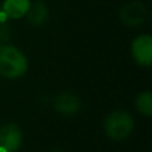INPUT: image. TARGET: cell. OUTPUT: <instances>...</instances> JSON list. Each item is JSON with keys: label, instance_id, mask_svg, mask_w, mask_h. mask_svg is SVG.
<instances>
[{"label": "cell", "instance_id": "1", "mask_svg": "<svg viewBox=\"0 0 152 152\" xmlns=\"http://www.w3.org/2000/svg\"><path fill=\"white\" fill-rule=\"evenodd\" d=\"M28 71V59L23 51L12 44L0 45V76L5 79H19Z\"/></svg>", "mask_w": 152, "mask_h": 152}, {"label": "cell", "instance_id": "2", "mask_svg": "<svg viewBox=\"0 0 152 152\" xmlns=\"http://www.w3.org/2000/svg\"><path fill=\"white\" fill-rule=\"evenodd\" d=\"M135 128V120L131 113L124 110L112 111L104 120V132L112 140H124L131 136Z\"/></svg>", "mask_w": 152, "mask_h": 152}, {"label": "cell", "instance_id": "3", "mask_svg": "<svg viewBox=\"0 0 152 152\" xmlns=\"http://www.w3.org/2000/svg\"><path fill=\"white\" fill-rule=\"evenodd\" d=\"M131 55L142 67L152 64V36L150 34L137 35L131 43Z\"/></svg>", "mask_w": 152, "mask_h": 152}, {"label": "cell", "instance_id": "4", "mask_svg": "<svg viewBox=\"0 0 152 152\" xmlns=\"http://www.w3.org/2000/svg\"><path fill=\"white\" fill-rule=\"evenodd\" d=\"M23 143V132L20 127L8 123L0 128V145L7 152H18Z\"/></svg>", "mask_w": 152, "mask_h": 152}, {"label": "cell", "instance_id": "5", "mask_svg": "<svg viewBox=\"0 0 152 152\" xmlns=\"http://www.w3.org/2000/svg\"><path fill=\"white\" fill-rule=\"evenodd\" d=\"M120 18L123 23L129 27L139 26V24L144 23V20L147 19V8L143 3L139 1L128 3L120 11Z\"/></svg>", "mask_w": 152, "mask_h": 152}, {"label": "cell", "instance_id": "6", "mask_svg": "<svg viewBox=\"0 0 152 152\" xmlns=\"http://www.w3.org/2000/svg\"><path fill=\"white\" fill-rule=\"evenodd\" d=\"M81 102L72 92H63L55 99V110L60 115L72 116L80 111Z\"/></svg>", "mask_w": 152, "mask_h": 152}, {"label": "cell", "instance_id": "7", "mask_svg": "<svg viewBox=\"0 0 152 152\" xmlns=\"http://www.w3.org/2000/svg\"><path fill=\"white\" fill-rule=\"evenodd\" d=\"M31 1L32 0H3V4H0V11L7 19L20 20L26 18Z\"/></svg>", "mask_w": 152, "mask_h": 152}, {"label": "cell", "instance_id": "8", "mask_svg": "<svg viewBox=\"0 0 152 152\" xmlns=\"http://www.w3.org/2000/svg\"><path fill=\"white\" fill-rule=\"evenodd\" d=\"M48 13H50V11H48V7L45 5V3L37 0V1H31V5H29V10L27 12L26 18L29 21V24L37 27L42 26L47 20Z\"/></svg>", "mask_w": 152, "mask_h": 152}, {"label": "cell", "instance_id": "9", "mask_svg": "<svg viewBox=\"0 0 152 152\" xmlns=\"http://www.w3.org/2000/svg\"><path fill=\"white\" fill-rule=\"evenodd\" d=\"M135 107L142 115L150 118L152 115V95L150 91H143L135 99Z\"/></svg>", "mask_w": 152, "mask_h": 152}, {"label": "cell", "instance_id": "10", "mask_svg": "<svg viewBox=\"0 0 152 152\" xmlns=\"http://www.w3.org/2000/svg\"><path fill=\"white\" fill-rule=\"evenodd\" d=\"M10 37V28L5 21H0V42H5Z\"/></svg>", "mask_w": 152, "mask_h": 152}, {"label": "cell", "instance_id": "11", "mask_svg": "<svg viewBox=\"0 0 152 152\" xmlns=\"http://www.w3.org/2000/svg\"><path fill=\"white\" fill-rule=\"evenodd\" d=\"M0 152H7V150H5V148H3L1 145H0Z\"/></svg>", "mask_w": 152, "mask_h": 152}]
</instances>
